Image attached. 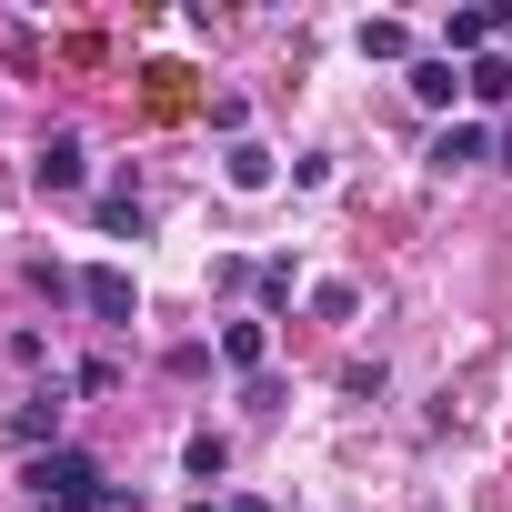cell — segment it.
<instances>
[{
	"label": "cell",
	"instance_id": "obj_15",
	"mask_svg": "<svg viewBox=\"0 0 512 512\" xmlns=\"http://www.w3.org/2000/svg\"><path fill=\"white\" fill-rule=\"evenodd\" d=\"M211 512H272V502H251V492H231V502H211Z\"/></svg>",
	"mask_w": 512,
	"mask_h": 512
},
{
	"label": "cell",
	"instance_id": "obj_12",
	"mask_svg": "<svg viewBox=\"0 0 512 512\" xmlns=\"http://www.w3.org/2000/svg\"><path fill=\"white\" fill-rule=\"evenodd\" d=\"M141 221H151V211H141V191H101V231H121V241H141Z\"/></svg>",
	"mask_w": 512,
	"mask_h": 512
},
{
	"label": "cell",
	"instance_id": "obj_3",
	"mask_svg": "<svg viewBox=\"0 0 512 512\" xmlns=\"http://www.w3.org/2000/svg\"><path fill=\"white\" fill-rule=\"evenodd\" d=\"M462 91H472V81H462V61H442V51H432V61H412V101H422V111H452Z\"/></svg>",
	"mask_w": 512,
	"mask_h": 512
},
{
	"label": "cell",
	"instance_id": "obj_2",
	"mask_svg": "<svg viewBox=\"0 0 512 512\" xmlns=\"http://www.w3.org/2000/svg\"><path fill=\"white\" fill-rule=\"evenodd\" d=\"M31 171H41V191H81V181H91V151H81V141H71V131H51V141H41V161H31Z\"/></svg>",
	"mask_w": 512,
	"mask_h": 512
},
{
	"label": "cell",
	"instance_id": "obj_14",
	"mask_svg": "<svg viewBox=\"0 0 512 512\" xmlns=\"http://www.w3.org/2000/svg\"><path fill=\"white\" fill-rule=\"evenodd\" d=\"M91 512H141V492H121V482H101V502Z\"/></svg>",
	"mask_w": 512,
	"mask_h": 512
},
{
	"label": "cell",
	"instance_id": "obj_7",
	"mask_svg": "<svg viewBox=\"0 0 512 512\" xmlns=\"http://www.w3.org/2000/svg\"><path fill=\"white\" fill-rule=\"evenodd\" d=\"M462 81H472V101H492V111L512 101V61H502V51H482V61H462Z\"/></svg>",
	"mask_w": 512,
	"mask_h": 512
},
{
	"label": "cell",
	"instance_id": "obj_10",
	"mask_svg": "<svg viewBox=\"0 0 512 512\" xmlns=\"http://www.w3.org/2000/svg\"><path fill=\"white\" fill-rule=\"evenodd\" d=\"M181 462H191V482H221V472H231V442H221V432H191Z\"/></svg>",
	"mask_w": 512,
	"mask_h": 512
},
{
	"label": "cell",
	"instance_id": "obj_16",
	"mask_svg": "<svg viewBox=\"0 0 512 512\" xmlns=\"http://www.w3.org/2000/svg\"><path fill=\"white\" fill-rule=\"evenodd\" d=\"M492 161H502V171H512V131H502V141H492Z\"/></svg>",
	"mask_w": 512,
	"mask_h": 512
},
{
	"label": "cell",
	"instance_id": "obj_4",
	"mask_svg": "<svg viewBox=\"0 0 512 512\" xmlns=\"http://www.w3.org/2000/svg\"><path fill=\"white\" fill-rule=\"evenodd\" d=\"M81 302H91L101 322H131V312H141V292H131V272H111V262H101V272H81Z\"/></svg>",
	"mask_w": 512,
	"mask_h": 512
},
{
	"label": "cell",
	"instance_id": "obj_6",
	"mask_svg": "<svg viewBox=\"0 0 512 512\" xmlns=\"http://www.w3.org/2000/svg\"><path fill=\"white\" fill-rule=\"evenodd\" d=\"M221 171H231V191H272V151H262V141H231Z\"/></svg>",
	"mask_w": 512,
	"mask_h": 512
},
{
	"label": "cell",
	"instance_id": "obj_13",
	"mask_svg": "<svg viewBox=\"0 0 512 512\" xmlns=\"http://www.w3.org/2000/svg\"><path fill=\"white\" fill-rule=\"evenodd\" d=\"M352 302H362L352 282H322V292H312V312H322V322H352Z\"/></svg>",
	"mask_w": 512,
	"mask_h": 512
},
{
	"label": "cell",
	"instance_id": "obj_1",
	"mask_svg": "<svg viewBox=\"0 0 512 512\" xmlns=\"http://www.w3.org/2000/svg\"><path fill=\"white\" fill-rule=\"evenodd\" d=\"M51 512H91L101 502V462L91 452H71V442H51V452H31V472H21Z\"/></svg>",
	"mask_w": 512,
	"mask_h": 512
},
{
	"label": "cell",
	"instance_id": "obj_9",
	"mask_svg": "<svg viewBox=\"0 0 512 512\" xmlns=\"http://www.w3.org/2000/svg\"><path fill=\"white\" fill-rule=\"evenodd\" d=\"M11 432H21V442H51V432H61V392H31V402L11 412Z\"/></svg>",
	"mask_w": 512,
	"mask_h": 512
},
{
	"label": "cell",
	"instance_id": "obj_5",
	"mask_svg": "<svg viewBox=\"0 0 512 512\" xmlns=\"http://www.w3.org/2000/svg\"><path fill=\"white\" fill-rule=\"evenodd\" d=\"M221 362H231V372H262V362H272V332H262V322H221Z\"/></svg>",
	"mask_w": 512,
	"mask_h": 512
},
{
	"label": "cell",
	"instance_id": "obj_8",
	"mask_svg": "<svg viewBox=\"0 0 512 512\" xmlns=\"http://www.w3.org/2000/svg\"><path fill=\"white\" fill-rule=\"evenodd\" d=\"M492 141L472 131V121H452V131H432V171H462V161H482Z\"/></svg>",
	"mask_w": 512,
	"mask_h": 512
},
{
	"label": "cell",
	"instance_id": "obj_11",
	"mask_svg": "<svg viewBox=\"0 0 512 512\" xmlns=\"http://www.w3.org/2000/svg\"><path fill=\"white\" fill-rule=\"evenodd\" d=\"M362 61H412V31L402 21H362Z\"/></svg>",
	"mask_w": 512,
	"mask_h": 512
}]
</instances>
